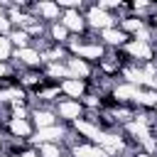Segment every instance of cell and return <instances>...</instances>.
Here are the masks:
<instances>
[{
  "instance_id": "1",
  "label": "cell",
  "mask_w": 157,
  "mask_h": 157,
  "mask_svg": "<svg viewBox=\"0 0 157 157\" xmlns=\"http://www.w3.org/2000/svg\"><path fill=\"white\" fill-rule=\"evenodd\" d=\"M54 113H56L59 123H64V125H71V123H76L86 115L81 101H71V98H64V96L54 103Z\"/></svg>"
},
{
  "instance_id": "2",
  "label": "cell",
  "mask_w": 157,
  "mask_h": 157,
  "mask_svg": "<svg viewBox=\"0 0 157 157\" xmlns=\"http://www.w3.org/2000/svg\"><path fill=\"white\" fill-rule=\"evenodd\" d=\"M59 22H61V25L69 29V34H74V37H83V34L88 32V27H86V20H83V12H81V10H64Z\"/></svg>"
},
{
  "instance_id": "3",
  "label": "cell",
  "mask_w": 157,
  "mask_h": 157,
  "mask_svg": "<svg viewBox=\"0 0 157 157\" xmlns=\"http://www.w3.org/2000/svg\"><path fill=\"white\" fill-rule=\"evenodd\" d=\"M5 132H7L10 137H15V140L29 142V137L34 135V125H32V120H29V118H10V123H7Z\"/></svg>"
},
{
  "instance_id": "4",
  "label": "cell",
  "mask_w": 157,
  "mask_h": 157,
  "mask_svg": "<svg viewBox=\"0 0 157 157\" xmlns=\"http://www.w3.org/2000/svg\"><path fill=\"white\" fill-rule=\"evenodd\" d=\"M12 61L20 64L22 69H42V54L34 47H25V49H15L12 52Z\"/></svg>"
},
{
  "instance_id": "5",
  "label": "cell",
  "mask_w": 157,
  "mask_h": 157,
  "mask_svg": "<svg viewBox=\"0 0 157 157\" xmlns=\"http://www.w3.org/2000/svg\"><path fill=\"white\" fill-rule=\"evenodd\" d=\"M29 120H32L34 130H44V128H52V125L59 123L54 108H47V105H37V108H32V110H29Z\"/></svg>"
},
{
  "instance_id": "6",
  "label": "cell",
  "mask_w": 157,
  "mask_h": 157,
  "mask_svg": "<svg viewBox=\"0 0 157 157\" xmlns=\"http://www.w3.org/2000/svg\"><path fill=\"white\" fill-rule=\"evenodd\" d=\"M34 17L42 20V22H47V25L59 22L61 20V7L56 2H52V0H37L34 2Z\"/></svg>"
},
{
  "instance_id": "7",
  "label": "cell",
  "mask_w": 157,
  "mask_h": 157,
  "mask_svg": "<svg viewBox=\"0 0 157 157\" xmlns=\"http://www.w3.org/2000/svg\"><path fill=\"white\" fill-rule=\"evenodd\" d=\"M64 64H66V69H69V76H71V78L88 81V78H93V74H96V66H93V64H88V61H83V59H78V56H69Z\"/></svg>"
},
{
  "instance_id": "8",
  "label": "cell",
  "mask_w": 157,
  "mask_h": 157,
  "mask_svg": "<svg viewBox=\"0 0 157 157\" xmlns=\"http://www.w3.org/2000/svg\"><path fill=\"white\" fill-rule=\"evenodd\" d=\"M101 34V44L105 47V49H123L128 42H130V37L123 32V29H118V27H108V29H103V32H98Z\"/></svg>"
},
{
  "instance_id": "9",
  "label": "cell",
  "mask_w": 157,
  "mask_h": 157,
  "mask_svg": "<svg viewBox=\"0 0 157 157\" xmlns=\"http://www.w3.org/2000/svg\"><path fill=\"white\" fill-rule=\"evenodd\" d=\"M61 88V96L64 98H71V101H81L86 93H88V81H81V78H64L59 83Z\"/></svg>"
},
{
  "instance_id": "10",
  "label": "cell",
  "mask_w": 157,
  "mask_h": 157,
  "mask_svg": "<svg viewBox=\"0 0 157 157\" xmlns=\"http://www.w3.org/2000/svg\"><path fill=\"white\" fill-rule=\"evenodd\" d=\"M47 37H49L54 44H64V47H66V42H69L71 34H69V29H66L61 22H52L49 29H47Z\"/></svg>"
},
{
  "instance_id": "11",
  "label": "cell",
  "mask_w": 157,
  "mask_h": 157,
  "mask_svg": "<svg viewBox=\"0 0 157 157\" xmlns=\"http://www.w3.org/2000/svg\"><path fill=\"white\" fill-rule=\"evenodd\" d=\"M7 39H10L12 49H25V47H32V37H29L25 29H10Z\"/></svg>"
},
{
  "instance_id": "12",
  "label": "cell",
  "mask_w": 157,
  "mask_h": 157,
  "mask_svg": "<svg viewBox=\"0 0 157 157\" xmlns=\"http://www.w3.org/2000/svg\"><path fill=\"white\" fill-rule=\"evenodd\" d=\"M37 152H39V157H64L66 155L61 142H42V145H37Z\"/></svg>"
},
{
  "instance_id": "13",
  "label": "cell",
  "mask_w": 157,
  "mask_h": 157,
  "mask_svg": "<svg viewBox=\"0 0 157 157\" xmlns=\"http://www.w3.org/2000/svg\"><path fill=\"white\" fill-rule=\"evenodd\" d=\"M12 44H10V39L7 37H0V61H10L12 59Z\"/></svg>"
},
{
  "instance_id": "14",
  "label": "cell",
  "mask_w": 157,
  "mask_h": 157,
  "mask_svg": "<svg viewBox=\"0 0 157 157\" xmlns=\"http://www.w3.org/2000/svg\"><path fill=\"white\" fill-rule=\"evenodd\" d=\"M7 76H17V74L12 71L10 61H0V78H7Z\"/></svg>"
},
{
  "instance_id": "15",
  "label": "cell",
  "mask_w": 157,
  "mask_h": 157,
  "mask_svg": "<svg viewBox=\"0 0 157 157\" xmlns=\"http://www.w3.org/2000/svg\"><path fill=\"white\" fill-rule=\"evenodd\" d=\"M15 157H39V152H37V147H32V145H27V147H22Z\"/></svg>"
},
{
  "instance_id": "16",
  "label": "cell",
  "mask_w": 157,
  "mask_h": 157,
  "mask_svg": "<svg viewBox=\"0 0 157 157\" xmlns=\"http://www.w3.org/2000/svg\"><path fill=\"white\" fill-rule=\"evenodd\" d=\"M0 157H15V155H0Z\"/></svg>"
},
{
  "instance_id": "17",
  "label": "cell",
  "mask_w": 157,
  "mask_h": 157,
  "mask_svg": "<svg viewBox=\"0 0 157 157\" xmlns=\"http://www.w3.org/2000/svg\"><path fill=\"white\" fill-rule=\"evenodd\" d=\"M155 115H157V110H155Z\"/></svg>"
}]
</instances>
